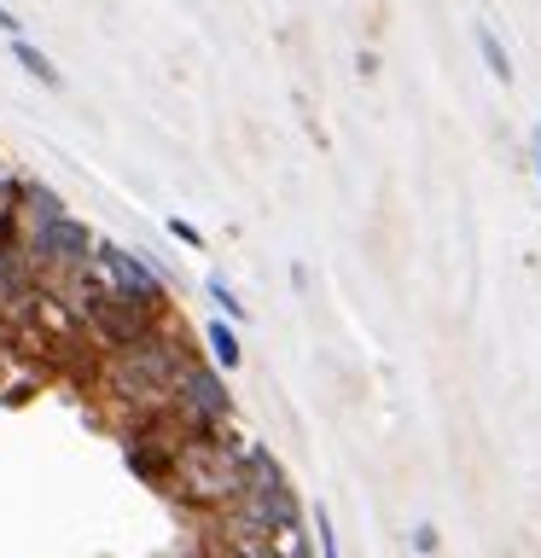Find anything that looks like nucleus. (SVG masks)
Listing matches in <instances>:
<instances>
[{"label": "nucleus", "instance_id": "1", "mask_svg": "<svg viewBox=\"0 0 541 558\" xmlns=\"http://www.w3.org/2000/svg\"><path fill=\"white\" fill-rule=\"evenodd\" d=\"M187 361H192L187 343L164 326V331H152V338L134 343V349H111L99 384H105V396H111L117 408H134V418L140 413H164Z\"/></svg>", "mask_w": 541, "mask_h": 558}, {"label": "nucleus", "instance_id": "2", "mask_svg": "<svg viewBox=\"0 0 541 558\" xmlns=\"http://www.w3.org/2000/svg\"><path fill=\"white\" fill-rule=\"evenodd\" d=\"M239 448L227 425H204L181 436V460H175V495L187 506H209V512H227L244 495L239 477Z\"/></svg>", "mask_w": 541, "mask_h": 558}, {"label": "nucleus", "instance_id": "3", "mask_svg": "<svg viewBox=\"0 0 541 558\" xmlns=\"http://www.w3.org/2000/svg\"><path fill=\"white\" fill-rule=\"evenodd\" d=\"M94 279H99L105 291L129 296V303H146V308H157V314H169V286H164V274H157V262L140 256V251H129V244L99 239Z\"/></svg>", "mask_w": 541, "mask_h": 558}, {"label": "nucleus", "instance_id": "4", "mask_svg": "<svg viewBox=\"0 0 541 558\" xmlns=\"http://www.w3.org/2000/svg\"><path fill=\"white\" fill-rule=\"evenodd\" d=\"M175 418L187 430H204V425H233V390H227L221 366L216 361H187L181 378H175V396H169Z\"/></svg>", "mask_w": 541, "mask_h": 558}, {"label": "nucleus", "instance_id": "5", "mask_svg": "<svg viewBox=\"0 0 541 558\" xmlns=\"http://www.w3.org/2000/svg\"><path fill=\"white\" fill-rule=\"evenodd\" d=\"M24 251L35 268H47V274H87L94 268V251H99V239H94V227L76 221V216H59V221H47V227H29L24 233Z\"/></svg>", "mask_w": 541, "mask_h": 558}, {"label": "nucleus", "instance_id": "6", "mask_svg": "<svg viewBox=\"0 0 541 558\" xmlns=\"http://www.w3.org/2000/svg\"><path fill=\"white\" fill-rule=\"evenodd\" d=\"M239 477H244V495H251V488H279V483H291L286 465H279V453H274L268 442H244V448H239Z\"/></svg>", "mask_w": 541, "mask_h": 558}, {"label": "nucleus", "instance_id": "7", "mask_svg": "<svg viewBox=\"0 0 541 558\" xmlns=\"http://www.w3.org/2000/svg\"><path fill=\"white\" fill-rule=\"evenodd\" d=\"M29 251H17V244H0V308H12V303H24V296L35 291V279H29Z\"/></svg>", "mask_w": 541, "mask_h": 558}, {"label": "nucleus", "instance_id": "8", "mask_svg": "<svg viewBox=\"0 0 541 558\" xmlns=\"http://www.w3.org/2000/svg\"><path fill=\"white\" fill-rule=\"evenodd\" d=\"M59 216H70L59 192H52V186H41V181H24V233H29V227H47V221H59Z\"/></svg>", "mask_w": 541, "mask_h": 558}, {"label": "nucleus", "instance_id": "9", "mask_svg": "<svg viewBox=\"0 0 541 558\" xmlns=\"http://www.w3.org/2000/svg\"><path fill=\"white\" fill-rule=\"evenodd\" d=\"M204 349H209V361H216L221 373H233V366L244 361V343H239L233 320H209V326H204Z\"/></svg>", "mask_w": 541, "mask_h": 558}, {"label": "nucleus", "instance_id": "10", "mask_svg": "<svg viewBox=\"0 0 541 558\" xmlns=\"http://www.w3.org/2000/svg\"><path fill=\"white\" fill-rule=\"evenodd\" d=\"M12 59L24 64L29 76L41 82V87H52V94H59V87H64V76H59V64H52V59H47V52L35 47V41H24V35H12Z\"/></svg>", "mask_w": 541, "mask_h": 558}, {"label": "nucleus", "instance_id": "11", "mask_svg": "<svg viewBox=\"0 0 541 558\" xmlns=\"http://www.w3.org/2000/svg\"><path fill=\"white\" fill-rule=\"evenodd\" d=\"M471 35H478V52H483V64H489V76H495V82H513V59H506V47H501V35H495V29H489V24H478V29H471Z\"/></svg>", "mask_w": 541, "mask_h": 558}, {"label": "nucleus", "instance_id": "12", "mask_svg": "<svg viewBox=\"0 0 541 558\" xmlns=\"http://www.w3.org/2000/svg\"><path fill=\"white\" fill-rule=\"evenodd\" d=\"M204 291H209V303H216V308L227 314V320H244V296H239L233 286H227L221 274H209V279H204Z\"/></svg>", "mask_w": 541, "mask_h": 558}, {"label": "nucleus", "instance_id": "13", "mask_svg": "<svg viewBox=\"0 0 541 558\" xmlns=\"http://www.w3.org/2000/svg\"><path fill=\"white\" fill-rule=\"evenodd\" d=\"M309 523H314V547H321V558H344V553H338V523H332L326 506H314Z\"/></svg>", "mask_w": 541, "mask_h": 558}, {"label": "nucleus", "instance_id": "14", "mask_svg": "<svg viewBox=\"0 0 541 558\" xmlns=\"http://www.w3.org/2000/svg\"><path fill=\"white\" fill-rule=\"evenodd\" d=\"M274 558H314L309 535H303V523H291V530H279V535H274Z\"/></svg>", "mask_w": 541, "mask_h": 558}, {"label": "nucleus", "instance_id": "15", "mask_svg": "<svg viewBox=\"0 0 541 558\" xmlns=\"http://www.w3.org/2000/svg\"><path fill=\"white\" fill-rule=\"evenodd\" d=\"M436 547H443V535H436V523H431V518H425V523H413V553H419V558H431Z\"/></svg>", "mask_w": 541, "mask_h": 558}, {"label": "nucleus", "instance_id": "16", "mask_svg": "<svg viewBox=\"0 0 541 558\" xmlns=\"http://www.w3.org/2000/svg\"><path fill=\"white\" fill-rule=\"evenodd\" d=\"M169 239H181L187 251H204V233H199L192 221H181V216H169Z\"/></svg>", "mask_w": 541, "mask_h": 558}, {"label": "nucleus", "instance_id": "17", "mask_svg": "<svg viewBox=\"0 0 541 558\" xmlns=\"http://www.w3.org/2000/svg\"><path fill=\"white\" fill-rule=\"evenodd\" d=\"M530 151H536V174H541V129L530 134Z\"/></svg>", "mask_w": 541, "mask_h": 558}]
</instances>
